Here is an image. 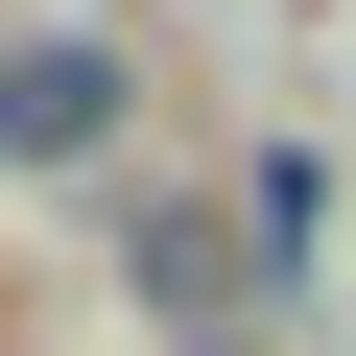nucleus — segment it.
Masks as SVG:
<instances>
[{"label":"nucleus","instance_id":"f257e3e1","mask_svg":"<svg viewBox=\"0 0 356 356\" xmlns=\"http://www.w3.org/2000/svg\"><path fill=\"white\" fill-rule=\"evenodd\" d=\"M119 119V48H24V72H0V143H95Z\"/></svg>","mask_w":356,"mask_h":356}]
</instances>
